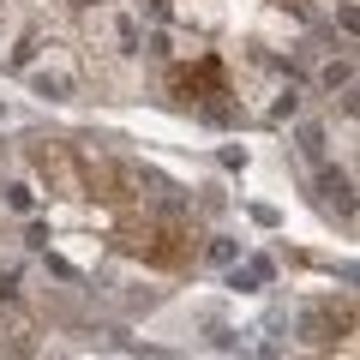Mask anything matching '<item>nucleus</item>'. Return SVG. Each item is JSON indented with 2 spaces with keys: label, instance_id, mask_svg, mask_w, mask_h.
I'll list each match as a JSON object with an SVG mask.
<instances>
[{
  "label": "nucleus",
  "instance_id": "obj_1",
  "mask_svg": "<svg viewBox=\"0 0 360 360\" xmlns=\"http://www.w3.org/2000/svg\"><path fill=\"white\" fill-rule=\"evenodd\" d=\"M120 240H127V252L150 258V264H162V270H180L186 258H193V234H186V229H168V222H132Z\"/></svg>",
  "mask_w": 360,
  "mask_h": 360
},
{
  "label": "nucleus",
  "instance_id": "obj_2",
  "mask_svg": "<svg viewBox=\"0 0 360 360\" xmlns=\"http://www.w3.org/2000/svg\"><path fill=\"white\" fill-rule=\"evenodd\" d=\"M174 90H180V96H193V90H210V96H222V90H229V78H222V66H217V60H198V66H186V72H174Z\"/></svg>",
  "mask_w": 360,
  "mask_h": 360
}]
</instances>
